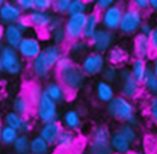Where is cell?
I'll use <instances>...</instances> for the list:
<instances>
[{"instance_id":"obj_1","label":"cell","mask_w":157,"mask_h":154,"mask_svg":"<svg viewBox=\"0 0 157 154\" xmlns=\"http://www.w3.org/2000/svg\"><path fill=\"white\" fill-rule=\"evenodd\" d=\"M54 70L58 78L56 81L63 84L69 94H75L85 87L87 81L86 75L81 70L78 62H76L67 54H64L60 57Z\"/></svg>"},{"instance_id":"obj_2","label":"cell","mask_w":157,"mask_h":154,"mask_svg":"<svg viewBox=\"0 0 157 154\" xmlns=\"http://www.w3.org/2000/svg\"><path fill=\"white\" fill-rule=\"evenodd\" d=\"M105 111L110 119L117 122L126 123L131 117L136 115V106L132 100H129L119 94H117L107 105Z\"/></svg>"},{"instance_id":"obj_3","label":"cell","mask_w":157,"mask_h":154,"mask_svg":"<svg viewBox=\"0 0 157 154\" xmlns=\"http://www.w3.org/2000/svg\"><path fill=\"white\" fill-rule=\"evenodd\" d=\"M34 116L36 119L42 123H48V122H54L59 121V105L52 100L47 94H42L38 103L34 106Z\"/></svg>"},{"instance_id":"obj_4","label":"cell","mask_w":157,"mask_h":154,"mask_svg":"<svg viewBox=\"0 0 157 154\" xmlns=\"http://www.w3.org/2000/svg\"><path fill=\"white\" fill-rule=\"evenodd\" d=\"M119 95L129 99V100H134L136 98H139V95L142 92L141 88V83L137 82L130 73L129 67H120L119 68Z\"/></svg>"},{"instance_id":"obj_5","label":"cell","mask_w":157,"mask_h":154,"mask_svg":"<svg viewBox=\"0 0 157 154\" xmlns=\"http://www.w3.org/2000/svg\"><path fill=\"white\" fill-rule=\"evenodd\" d=\"M144 20L145 17L142 12L137 11L131 5H128L124 9L123 17H121L118 31L124 35H131V37L136 35L139 33V28L141 23L144 22Z\"/></svg>"},{"instance_id":"obj_6","label":"cell","mask_w":157,"mask_h":154,"mask_svg":"<svg viewBox=\"0 0 157 154\" xmlns=\"http://www.w3.org/2000/svg\"><path fill=\"white\" fill-rule=\"evenodd\" d=\"M0 61L2 65L4 72L7 73L9 76H18L23 72L25 64L16 49L4 45L0 53Z\"/></svg>"},{"instance_id":"obj_7","label":"cell","mask_w":157,"mask_h":154,"mask_svg":"<svg viewBox=\"0 0 157 154\" xmlns=\"http://www.w3.org/2000/svg\"><path fill=\"white\" fill-rule=\"evenodd\" d=\"M80 67L86 75V77H97L101 76L104 67L108 65L105 56L99 53L88 51L81 60H80Z\"/></svg>"},{"instance_id":"obj_8","label":"cell","mask_w":157,"mask_h":154,"mask_svg":"<svg viewBox=\"0 0 157 154\" xmlns=\"http://www.w3.org/2000/svg\"><path fill=\"white\" fill-rule=\"evenodd\" d=\"M124 9H125V5H123L121 2L115 1V4H113L109 9L101 12L99 13L101 27L107 29V31H110V32L118 31L121 17H123Z\"/></svg>"},{"instance_id":"obj_9","label":"cell","mask_w":157,"mask_h":154,"mask_svg":"<svg viewBox=\"0 0 157 154\" xmlns=\"http://www.w3.org/2000/svg\"><path fill=\"white\" fill-rule=\"evenodd\" d=\"M114 42H115L114 32L107 31L101 27L93 34V37L88 40V45H90V49H92V51L104 55L114 45Z\"/></svg>"},{"instance_id":"obj_10","label":"cell","mask_w":157,"mask_h":154,"mask_svg":"<svg viewBox=\"0 0 157 154\" xmlns=\"http://www.w3.org/2000/svg\"><path fill=\"white\" fill-rule=\"evenodd\" d=\"M16 50L22 60L31 62L42 53L43 50L42 40L36 35H25Z\"/></svg>"},{"instance_id":"obj_11","label":"cell","mask_w":157,"mask_h":154,"mask_svg":"<svg viewBox=\"0 0 157 154\" xmlns=\"http://www.w3.org/2000/svg\"><path fill=\"white\" fill-rule=\"evenodd\" d=\"M85 21H86V13L67 16L64 20V26L63 27H64V31L66 33V37H67L69 42L82 39Z\"/></svg>"},{"instance_id":"obj_12","label":"cell","mask_w":157,"mask_h":154,"mask_svg":"<svg viewBox=\"0 0 157 154\" xmlns=\"http://www.w3.org/2000/svg\"><path fill=\"white\" fill-rule=\"evenodd\" d=\"M29 70L32 76L38 79V81H44L48 79L54 70V67L48 62L47 57L43 55V53H40L34 60H32L29 62Z\"/></svg>"},{"instance_id":"obj_13","label":"cell","mask_w":157,"mask_h":154,"mask_svg":"<svg viewBox=\"0 0 157 154\" xmlns=\"http://www.w3.org/2000/svg\"><path fill=\"white\" fill-rule=\"evenodd\" d=\"M78 143H80V137L77 132L63 130L55 143V148L64 154H70L75 152V149L78 147Z\"/></svg>"},{"instance_id":"obj_14","label":"cell","mask_w":157,"mask_h":154,"mask_svg":"<svg viewBox=\"0 0 157 154\" xmlns=\"http://www.w3.org/2000/svg\"><path fill=\"white\" fill-rule=\"evenodd\" d=\"M22 16V11L17 6L16 1H5L0 7V23L5 27L9 24H15Z\"/></svg>"},{"instance_id":"obj_15","label":"cell","mask_w":157,"mask_h":154,"mask_svg":"<svg viewBox=\"0 0 157 154\" xmlns=\"http://www.w3.org/2000/svg\"><path fill=\"white\" fill-rule=\"evenodd\" d=\"M63 125L60 121H54V122H48V123H42L38 128V136L44 139L49 145H55L60 133L63 132Z\"/></svg>"},{"instance_id":"obj_16","label":"cell","mask_w":157,"mask_h":154,"mask_svg":"<svg viewBox=\"0 0 157 154\" xmlns=\"http://www.w3.org/2000/svg\"><path fill=\"white\" fill-rule=\"evenodd\" d=\"M132 51H134V57L142 59V60H150L152 57V49L150 44V39L146 35H142L137 33L132 38Z\"/></svg>"},{"instance_id":"obj_17","label":"cell","mask_w":157,"mask_h":154,"mask_svg":"<svg viewBox=\"0 0 157 154\" xmlns=\"http://www.w3.org/2000/svg\"><path fill=\"white\" fill-rule=\"evenodd\" d=\"M43 93L47 94L52 100H54L58 105L60 103H64L69 99L70 94L66 92V89L63 87V84L56 79L48 81L43 87Z\"/></svg>"},{"instance_id":"obj_18","label":"cell","mask_w":157,"mask_h":154,"mask_svg":"<svg viewBox=\"0 0 157 154\" xmlns=\"http://www.w3.org/2000/svg\"><path fill=\"white\" fill-rule=\"evenodd\" d=\"M28 18L31 27L37 29V31H47L48 26L50 23V20L53 17L52 11H40V10H33L29 13L26 15Z\"/></svg>"},{"instance_id":"obj_19","label":"cell","mask_w":157,"mask_h":154,"mask_svg":"<svg viewBox=\"0 0 157 154\" xmlns=\"http://www.w3.org/2000/svg\"><path fill=\"white\" fill-rule=\"evenodd\" d=\"M105 60L108 65L115 66V67H123L129 61V53L124 46L120 45H113L105 54Z\"/></svg>"},{"instance_id":"obj_20","label":"cell","mask_w":157,"mask_h":154,"mask_svg":"<svg viewBox=\"0 0 157 154\" xmlns=\"http://www.w3.org/2000/svg\"><path fill=\"white\" fill-rule=\"evenodd\" d=\"M60 123L63 125V128L64 130L77 132V131L81 130L83 121H82V116H81V114H80L78 110H76V109H69V110H66L63 114L61 120H60Z\"/></svg>"},{"instance_id":"obj_21","label":"cell","mask_w":157,"mask_h":154,"mask_svg":"<svg viewBox=\"0 0 157 154\" xmlns=\"http://www.w3.org/2000/svg\"><path fill=\"white\" fill-rule=\"evenodd\" d=\"M101 28V20H99V13L94 10H91L86 13V21L83 26V32H82V39L90 40L93 34Z\"/></svg>"},{"instance_id":"obj_22","label":"cell","mask_w":157,"mask_h":154,"mask_svg":"<svg viewBox=\"0 0 157 154\" xmlns=\"http://www.w3.org/2000/svg\"><path fill=\"white\" fill-rule=\"evenodd\" d=\"M25 34L20 32V29L16 27V24H9L4 27V35H2V43L5 46L17 49L20 43L22 42Z\"/></svg>"},{"instance_id":"obj_23","label":"cell","mask_w":157,"mask_h":154,"mask_svg":"<svg viewBox=\"0 0 157 154\" xmlns=\"http://www.w3.org/2000/svg\"><path fill=\"white\" fill-rule=\"evenodd\" d=\"M94 95L99 103H103L107 105L117 95V93H115V88L113 84L101 79L94 86Z\"/></svg>"},{"instance_id":"obj_24","label":"cell","mask_w":157,"mask_h":154,"mask_svg":"<svg viewBox=\"0 0 157 154\" xmlns=\"http://www.w3.org/2000/svg\"><path fill=\"white\" fill-rule=\"evenodd\" d=\"M109 144L113 154H130L132 152V144L117 131L112 132Z\"/></svg>"},{"instance_id":"obj_25","label":"cell","mask_w":157,"mask_h":154,"mask_svg":"<svg viewBox=\"0 0 157 154\" xmlns=\"http://www.w3.org/2000/svg\"><path fill=\"white\" fill-rule=\"evenodd\" d=\"M11 108H12L13 112H16V114H18L23 117H28L34 110L33 105L31 104V101L27 99V97L23 93L17 94L13 98V100L11 103Z\"/></svg>"},{"instance_id":"obj_26","label":"cell","mask_w":157,"mask_h":154,"mask_svg":"<svg viewBox=\"0 0 157 154\" xmlns=\"http://www.w3.org/2000/svg\"><path fill=\"white\" fill-rule=\"evenodd\" d=\"M148 64L146 60H142V59H137V57H132L130 60V66H129V70H130V73L131 76L137 81V82H142L147 70H148Z\"/></svg>"},{"instance_id":"obj_27","label":"cell","mask_w":157,"mask_h":154,"mask_svg":"<svg viewBox=\"0 0 157 154\" xmlns=\"http://www.w3.org/2000/svg\"><path fill=\"white\" fill-rule=\"evenodd\" d=\"M88 49H90L88 42L85 39H78V40H74V42L67 43V55L72 59L74 57L82 59L88 53Z\"/></svg>"},{"instance_id":"obj_28","label":"cell","mask_w":157,"mask_h":154,"mask_svg":"<svg viewBox=\"0 0 157 154\" xmlns=\"http://www.w3.org/2000/svg\"><path fill=\"white\" fill-rule=\"evenodd\" d=\"M110 139H90L87 144V154H113Z\"/></svg>"},{"instance_id":"obj_29","label":"cell","mask_w":157,"mask_h":154,"mask_svg":"<svg viewBox=\"0 0 157 154\" xmlns=\"http://www.w3.org/2000/svg\"><path fill=\"white\" fill-rule=\"evenodd\" d=\"M42 53H43V55L47 57L48 62H49L53 67H55L56 62H58V61L60 60V57L65 54L64 48L58 46V45H54V44H52V43L47 44V45L43 48Z\"/></svg>"},{"instance_id":"obj_30","label":"cell","mask_w":157,"mask_h":154,"mask_svg":"<svg viewBox=\"0 0 157 154\" xmlns=\"http://www.w3.org/2000/svg\"><path fill=\"white\" fill-rule=\"evenodd\" d=\"M141 88L151 98H156L157 97V77L153 75L151 68L147 70L144 79L141 82Z\"/></svg>"},{"instance_id":"obj_31","label":"cell","mask_w":157,"mask_h":154,"mask_svg":"<svg viewBox=\"0 0 157 154\" xmlns=\"http://www.w3.org/2000/svg\"><path fill=\"white\" fill-rule=\"evenodd\" d=\"M52 145H49L44 139H42L38 134L31 137L29 144V154H50Z\"/></svg>"},{"instance_id":"obj_32","label":"cell","mask_w":157,"mask_h":154,"mask_svg":"<svg viewBox=\"0 0 157 154\" xmlns=\"http://www.w3.org/2000/svg\"><path fill=\"white\" fill-rule=\"evenodd\" d=\"M29 144H31V137L25 133H20L16 141L13 142L12 152L13 154H29Z\"/></svg>"},{"instance_id":"obj_33","label":"cell","mask_w":157,"mask_h":154,"mask_svg":"<svg viewBox=\"0 0 157 154\" xmlns=\"http://www.w3.org/2000/svg\"><path fill=\"white\" fill-rule=\"evenodd\" d=\"M118 133H120L126 141H129L131 144H135L139 141V132L135 127L128 125V123H120L118 128L115 130Z\"/></svg>"},{"instance_id":"obj_34","label":"cell","mask_w":157,"mask_h":154,"mask_svg":"<svg viewBox=\"0 0 157 154\" xmlns=\"http://www.w3.org/2000/svg\"><path fill=\"white\" fill-rule=\"evenodd\" d=\"M23 94L27 97V99L31 101V104H32L33 108H34L36 104L38 103L40 95L43 94V87H42L40 83H38V82H33V83H31V84L26 88V92H25Z\"/></svg>"},{"instance_id":"obj_35","label":"cell","mask_w":157,"mask_h":154,"mask_svg":"<svg viewBox=\"0 0 157 154\" xmlns=\"http://www.w3.org/2000/svg\"><path fill=\"white\" fill-rule=\"evenodd\" d=\"M25 119H26V117L18 115V114H16V112H13V111L11 110V111H9V112L5 114V116H4V123H2V125L9 126V127H11V128H13V130H16V131L20 132Z\"/></svg>"},{"instance_id":"obj_36","label":"cell","mask_w":157,"mask_h":154,"mask_svg":"<svg viewBox=\"0 0 157 154\" xmlns=\"http://www.w3.org/2000/svg\"><path fill=\"white\" fill-rule=\"evenodd\" d=\"M90 4L85 0H71L69 5V10L66 16H74V15H82L87 13L90 10Z\"/></svg>"},{"instance_id":"obj_37","label":"cell","mask_w":157,"mask_h":154,"mask_svg":"<svg viewBox=\"0 0 157 154\" xmlns=\"http://www.w3.org/2000/svg\"><path fill=\"white\" fill-rule=\"evenodd\" d=\"M20 132L9 127V126H5L2 125V128H1V139H0V143L1 145H6V147H11L13 144V142L16 141V138L18 137Z\"/></svg>"},{"instance_id":"obj_38","label":"cell","mask_w":157,"mask_h":154,"mask_svg":"<svg viewBox=\"0 0 157 154\" xmlns=\"http://www.w3.org/2000/svg\"><path fill=\"white\" fill-rule=\"evenodd\" d=\"M49 34V39H50V43L54 44V45H58V46H61L64 48L65 45H67L69 40H67V37H66V33L64 31V27H60L50 33Z\"/></svg>"},{"instance_id":"obj_39","label":"cell","mask_w":157,"mask_h":154,"mask_svg":"<svg viewBox=\"0 0 157 154\" xmlns=\"http://www.w3.org/2000/svg\"><path fill=\"white\" fill-rule=\"evenodd\" d=\"M101 77H102V81L113 84L114 82L118 81V77H119V68L115 67V66H112V65H107V66L104 67L103 72L101 73Z\"/></svg>"},{"instance_id":"obj_40","label":"cell","mask_w":157,"mask_h":154,"mask_svg":"<svg viewBox=\"0 0 157 154\" xmlns=\"http://www.w3.org/2000/svg\"><path fill=\"white\" fill-rule=\"evenodd\" d=\"M71 0H53V6H52V12L58 16H64L67 13L69 5Z\"/></svg>"},{"instance_id":"obj_41","label":"cell","mask_w":157,"mask_h":154,"mask_svg":"<svg viewBox=\"0 0 157 154\" xmlns=\"http://www.w3.org/2000/svg\"><path fill=\"white\" fill-rule=\"evenodd\" d=\"M147 114L152 123L157 127V101L155 98H151L147 105Z\"/></svg>"},{"instance_id":"obj_42","label":"cell","mask_w":157,"mask_h":154,"mask_svg":"<svg viewBox=\"0 0 157 154\" xmlns=\"http://www.w3.org/2000/svg\"><path fill=\"white\" fill-rule=\"evenodd\" d=\"M113 4H115V0H94L93 1V10L97 11L98 13L105 11L109 9Z\"/></svg>"},{"instance_id":"obj_43","label":"cell","mask_w":157,"mask_h":154,"mask_svg":"<svg viewBox=\"0 0 157 154\" xmlns=\"http://www.w3.org/2000/svg\"><path fill=\"white\" fill-rule=\"evenodd\" d=\"M16 4L23 15H27L34 10V0H16Z\"/></svg>"},{"instance_id":"obj_44","label":"cell","mask_w":157,"mask_h":154,"mask_svg":"<svg viewBox=\"0 0 157 154\" xmlns=\"http://www.w3.org/2000/svg\"><path fill=\"white\" fill-rule=\"evenodd\" d=\"M63 26H64V18L61 16H58V15H54L53 13V17L50 20V23L48 26L47 32L50 33V32H53V31H55V29H58V28H60Z\"/></svg>"},{"instance_id":"obj_45","label":"cell","mask_w":157,"mask_h":154,"mask_svg":"<svg viewBox=\"0 0 157 154\" xmlns=\"http://www.w3.org/2000/svg\"><path fill=\"white\" fill-rule=\"evenodd\" d=\"M130 5L142 13L150 10V0H132Z\"/></svg>"},{"instance_id":"obj_46","label":"cell","mask_w":157,"mask_h":154,"mask_svg":"<svg viewBox=\"0 0 157 154\" xmlns=\"http://www.w3.org/2000/svg\"><path fill=\"white\" fill-rule=\"evenodd\" d=\"M15 24H16V27L20 29V32H21V33H23L25 35H26V33L32 28V27H31V23H29V21H28V18L26 17V15H25V16H22V17H21L16 23H15Z\"/></svg>"},{"instance_id":"obj_47","label":"cell","mask_w":157,"mask_h":154,"mask_svg":"<svg viewBox=\"0 0 157 154\" xmlns=\"http://www.w3.org/2000/svg\"><path fill=\"white\" fill-rule=\"evenodd\" d=\"M53 0H34V9L40 11H52Z\"/></svg>"},{"instance_id":"obj_48","label":"cell","mask_w":157,"mask_h":154,"mask_svg":"<svg viewBox=\"0 0 157 154\" xmlns=\"http://www.w3.org/2000/svg\"><path fill=\"white\" fill-rule=\"evenodd\" d=\"M150 39V44H151V49H152V54L155 56H157V24L153 26L151 34L148 35Z\"/></svg>"},{"instance_id":"obj_49","label":"cell","mask_w":157,"mask_h":154,"mask_svg":"<svg viewBox=\"0 0 157 154\" xmlns=\"http://www.w3.org/2000/svg\"><path fill=\"white\" fill-rule=\"evenodd\" d=\"M152 28H153L152 23H151L150 21H147V20H144V22L141 23V26H140V28H139V33L142 34V35L148 37V35L151 34V32H152Z\"/></svg>"},{"instance_id":"obj_50","label":"cell","mask_w":157,"mask_h":154,"mask_svg":"<svg viewBox=\"0 0 157 154\" xmlns=\"http://www.w3.org/2000/svg\"><path fill=\"white\" fill-rule=\"evenodd\" d=\"M33 130V122L29 117H26L23 123H22V127L20 130V133H25V134H28L31 131Z\"/></svg>"},{"instance_id":"obj_51","label":"cell","mask_w":157,"mask_h":154,"mask_svg":"<svg viewBox=\"0 0 157 154\" xmlns=\"http://www.w3.org/2000/svg\"><path fill=\"white\" fill-rule=\"evenodd\" d=\"M126 123H128V125H130V126H132V127H135V128H137V126L140 125V120H139L137 115H135V116H134V117H131Z\"/></svg>"},{"instance_id":"obj_52","label":"cell","mask_w":157,"mask_h":154,"mask_svg":"<svg viewBox=\"0 0 157 154\" xmlns=\"http://www.w3.org/2000/svg\"><path fill=\"white\" fill-rule=\"evenodd\" d=\"M151 71L153 72V75L157 77V56H153L152 59V64H151Z\"/></svg>"},{"instance_id":"obj_53","label":"cell","mask_w":157,"mask_h":154,"mask_svg":"<svg viewBox=\"0 0 157 154\" xmlns=\"http://www.w3.org/2000/svg\"><path fill=\"white\" fill-rule=\"evenodd\" d=\"M150 10L157 12V0H150Z\"/></svg>"},{"instance_id":"obj_54","label":"cell","mask_w":157,"mask_h":154,"mask_svg":"<svg viewBox=\"0 0 157 154\" xmlns=\"http://www.w3.org/2000/svg\"><path fill=\"white\" fill-rule=\"evenodd\" d=\"M2 35H4V26L0 23V42H2Z\"/></svg>"},{"instance_id":"obj_55","label":"cell","mask_w":157,"mask_h":154,"mask_svg":"<svg viewBox=\"0 0 157 154\" xmlns=\"http://www.w3.org/2000/svg\"><path fill=\"white\" fill-rule=\"evenodd\" d=\"M1 128H2V123L0 121V139H1ZM0 145H1V143H0Z\"/></svg>"},{"instance_id":"obj_56","label":"cell","mask_w":157,"mask_h":154,"mask_svg":"<svg viewBox=\"0 0 157 154\" xmlns=\"http://www.w3.org/2000/svg\"><path fill=\"white\" fill-rule=\"evenodd\" d=\"M2 48H4V43H2V42H0V53H1Z\"/></svg>"},{"instance_id":"obj_57","label":"cell","mask_w":157,"mask_h":154,"mask_svg":"<svg viewBox=\"0 0 157 154\" xmlns=\"http://www.w3.org/2000/svg\"><path fill=\"white\" fill-rule=\"evenodd\" d=\"M4 72V70H2V65H1V61H0V75Z\"/></svg>"},{"instance_id":"obj_58","label":"cell","mask_w":157,"mask_h":154,"mask_svg":"<svg viewBox=\"0 0 157 154\" xmlns=\"http://www.w3.org/2000/svg\"><path fill=\"white\" fill-rule=\"evenodd\" d=\"M4 2H5V0H0V7L2 6V4H4Z\"/></svg>"},{"instance_id":"obj_59","label":"cell","mask_w":157,"mask_h":154,"mask_svg":"<svg viewBox=\"0 0 157 154\" xmlns=\"http://www.w3.org/2000/svg\"><path fill=\"white\" fill-rule=\"evenodd\" d=\"M137 154H145V153H137Z\"/></svg>"},{"instance_id":"obj_60","label":"cell","mask_w":157,"mask_h":154,"mask_svg":"<svg viewBox=\"0 0 157 154\" xmlns=\"http://www.w3.org/2000/svg\"><path fill=\"white\" fill-rule=\"evenodd\" d=\"M155 99H156V101H157V97H156V98H155Z\"/></svg>"}]
</instances>
